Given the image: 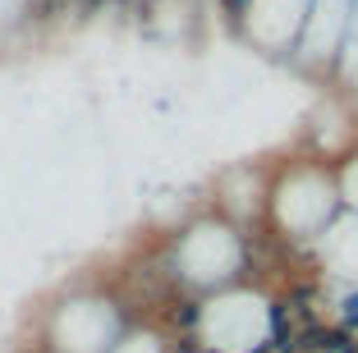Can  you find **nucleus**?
<instances>
[{"instance_id":"obj_1","label":"nucleus","mask_w":358,"mask_h":353,"mask_svg":"<svg viewBox=\"0 0 358 353\" xmlns=\"http://www.w3.org/2000/svg\"><path fill=\"white\" fill-rule=\"evenodd\" d=\"M354 326H358V294H354V298L345 303V312H340V331L349 335V331H354Z\"/></svg>"}]
</instances>
